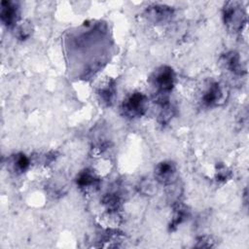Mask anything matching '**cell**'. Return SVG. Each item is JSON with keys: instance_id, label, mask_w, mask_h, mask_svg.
<instances>
[{"instance_id": "obj_1", "label": "cell", "mask_w": 249, "mask_h": 249, "mask_svg": "<svg viewBox=\"0 0 249 249\" xmlns=\"http://www.w3.org/2000/svg\"><path fill=\"white\" fill-rule=\"evenodd\" d=\"M151 82L156 89L155 100L160 105L168 103V94L175 84V73L169 66L158 68L151 77Z\"/></svg>"}, {"instance_id": "obj_2", "label": "cell", "mask_w": 249, "mask_h": 249, "mask_svg": "<svg viewBox=\"0 0 249 249\" xmlns=\"http://www.w3.org/2000/svg\"><path fill=\"white\" fill-rule=\"evenodd\" d=\"M225 24L231 31H240L246 22V14L239 2H227L223 8Z\"/></svg>"}, {"instance_id": "obj_3", "label": "cell", "mask_w": 249, "mask_h": 249, "mask_svg": "<svg viewBox=\"0 0 249 249\" xmlns=\"http://www.w3.org/2000/svg\"><path fill=\"white\" fill-rule=\"evenodd\" d=\"M147 109V97L139 91H135L127 95L122 103L121 111L124 116L129 119L139 118L143 116Z\"/></svg>"}, {"instance_id": "obj_4", "label": "cell", "mask_w": 249, "mask_h": 249, "mask_svg": "<svg viewBox=\"0 0 249 249\" xmlns=\"http://www.w3.org/2000/svg\"><path fill=\"white\" fill-rule=\"evenodd\" d=\"M156 180L163 185H170L177 179V167L173 161H161L155 169Z\"/></svg>"}, {"instance_id": "obj_5", "label": "cell", "mask_w": 249, "mask_h": 249, "mask_svg": "<svg viewBox=\"0 0 249 249\" xmlns=\"http://www.w3.org/2000/svg\"><path fill=\"white\" fill-rule=\"evenodd\" d=\"M76 183L83 192L88 194V193H94L95 191L98 190L100 180L93 173L92 170L84 169L78 174L76 178Z\"/></svg>"}, {"instance_id": "obj_6", "label": "cell", "mask_w": 249, "mask_h": 249, "mask_svg": "<svg viewBox=\"0 0 249 249\" xmlns=\"http://www.w3.org/2000/svg\"><path fill=\"white\" fill-rule=\"evenodd\" d=\"M173 10L165 5H153L146 10V17L153 23H165L171 19Z\"/></svg>"}, {"instance_id": "obj_7", "label": "cell", "mask_w": 249, "mask_h": 249, "mask_svg": "<svg viewBox=\"0 0 249 249\" xmlns=\"http://www.w3.org/2000/svg\"><path fill=\"white\" fill-rule=\"evenodd\" d=\"M223 96L224 92L220 84L217 82H212L204 90L201 97V102L204 106L212 107L217 105L219 101L223 99Z\"/></svg>"}, {"instance_id": "obj_8", "label": "cell", "mask_w": 249, "mask_h": 249, "mask_svg": "<svg viewBox=\"0 0 249 249\" xmlns=\"http://www.w3.org/2000/svg\"><path fill=\"white\" fill-rule=\"evenodd\" d=\"M18 8L17 3L12 1H2L0 17L2 22L7 26L15 25L18 21Z\"/></svg>"}, {"instance_id": "obj_9", "label": "cell", "mask_w": 249, "mask_h": 249, "mask_svg": "<svg viewBox=\"0 0 249 249\" xmlns=\"http://www.w3.org/2000/svg\"><path fill=\"white\" fill-rule=\"evenodd\" d=\"M97 94L99 100L105 106H111L116 98V84L115 81L109 79L102 86L98 88Z\"/></svg>"}, {"instance_id": "obj_10", "label": "cell", "mask_w": 249, "mask_h": 249, "mask_svg": "<svg viewBox=\"0 0 249 249\" xmlns=\"http://www.w3.org/2000/svg\"><path fill=\"white\" fill-rule=\"evenodd\" d=\"M224 64L228 70H230L235 75L241 76L242 74L245 73V69L240 61V57L238 53L234 52L227 53L224 55Z\"/></svg>"}, {"instance_id": "obj_11", "label": "cell", "mask_w": 249, "mask_h": 249, "mask_svg": "<svg viewBox=\"0 0 249 249\" xmlns=\"http://www.w3.org/2000/svg\"><path fill=\"white\" fill-rule=\"evenodd\" d=\"M102 203L109 213L114 214L120 210L121 205H122V200H121V197L117 194L110 193V194H106L103 196Z\"/></svg>"}, {"instance_id": "obj_12", "label": "cell", "mask_w": 249, "mask_h": 249, "mask_svg": "<svg viewBox=\"0 0 249 249\" xmlns=\"http://www.w3.org/2000/svg\"><path fill=\"white\" fill-rule=\"evenodd\" d=\"M188 216V211L185 205L182 203H177L174 205L173 210V217L171 223L169 224V230L174 231Z\"/></svg>"}, {"instance_id": "obj_13", "label": "cell", "mask_w": 249, "mask_h": 249, "mask_svg": "<svg viewBox=\"0 0 249 249\" xmlns=\"http://www.w3.org/2000/svg\"><path fill=\"white\" fill-rule=\"evenodd\" d=\"M30 164L29 159L24 154H17L12 158L13 169L17 173L24 172Z\"/></svg>"}, {"instance_id": "obj_14", "label": "cell", "mask_w": 249, "mask_h": 249, "mask_svg": "<svg viewBox=\"0 0 249 249\" xmlns=\"http://www.w3.org/2000/svg\"><path fill=\"white\" fill-rule=\"evenodd\" d=\"M161 107L162 108H161V111L159 116V122L160 124H165L171 120L175 111H174V108L171 105H169V103L162 105Z\"/></svg>"}, {"instance_id": "obj_15", "label": "cell", "mask_w": 249, "mask_h": 249, "mask_svg": "<svg viewBox=\"0 0 249 249\" xmlns=\"http://www.w3.org/2000/svg\"><path fill=\"white\" fill-rule=\"evenodd\" d=\"M16 31H17V36L18 39L25 40L32 33V25L28 21H23L22 23H20L17 26Z\"/></svg>"}, {"instance_id": "obj_16", "label": "cell", "mask_w": 249, "mask_h": 249, "mask_svg": "<svg viewBox=\"0 0 249 249\" xmlns=\"http://www.w3.org/2000/svg\"><path fill=\"white\" fill-rule=\"evenodd\" d=\"M231 177V171L223 164L217 165V171H216V178L219 181H227Z\"/></svg>"}, {"instance_id": "obj_17", "label": "cell", "mask_w": 249, "mask_h": 249, "mask_svg": "<svg viewBox=\"0 0 249 249\" xmlns=\"http://www.w3.org/2000/svg\"><path fill=\"white\" fill-rule=\"evenodd\" d=\"M198 244H196V247H212L213 244L211 242V238L207 236H201L197 240Z\"/></svg>"}]
</instances>
